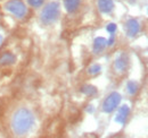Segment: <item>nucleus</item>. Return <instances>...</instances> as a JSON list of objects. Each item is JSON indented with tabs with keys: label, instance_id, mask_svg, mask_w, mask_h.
<instances>
[{
	"label": "nucleus",
	"instance_id": "obj_1",
	"mask_svg": "<svg viewBox=\"0 0 148 138\" xmlns=\"http://www.w3.org/2000/svg\"><path fill=\"white\" fill-rule=\"evenodd\" d=\"M33 126H34V116L29 109L22 108L14 113L12 119V128L16 135L22 136L27 134Z\"/></svg>",
	"mask_w": 148,
	"mask_h": 138
},
{
	"label": "nucleus",
	"instance_id": "obj_3",
	"mask_svg": "<svg viewBox=\"0 0 148 138\" xmlns=\"http://www.w3.org/2000/svg\"><path fill=\"white\" fill-rule=\"evenodd\" d=\"M5 8L17 18H24L27 15V7L22 0H9L5 5Z\"/></svg>",
	"mask_w": 148,
	"mask_h": 138
},
{
	"label": "nucleus",
	"instance_id": "obj_2",
	"mask_svg": "<svg viewBox=\"0 0 148 138\" xmlns=\"http://www.w3.org/2000/svg\"><path fill=\"white\" fill-rule=\"evenodd\" d=\"M60 14V6L57 1H51L42 9L40 14V20L43 25H50L54 24L59 18Z\"/></svg>",
	"mask_w": 148,
	"mask_h": 138
},
{
	"label": "nucleus",
	"instance_id": "obj_18",
	"mask_svg": "<svg viewBox=\"0 0 148 138\" xmlns=\"http://www.w3.org/2000/svg\"><path fill=\"white\" fill-rule=\"evenodd\" d=\"M1 42H2V36L0 35V44H1Z\"/></svg>",
	"mask_w": 148,
	"mask_h": 138
},
{
	"label": "nucleus",
	"instance_id": "obj_10",
	"mask_svg": "<svg viewBox=\"0 0 148 138\" xmlns=\"http://www.w3.org/2000/svg\"><path fill=\"white\" fill-rule=\"evenodd\" d=\"M63 2L66 12L70 14H74L81 5V0H63Z\"/></svg>",
	"mask_w": 148,
	"mask_h": 138
},
{
	"label": "nucleus",
	"instance_id": "obj_5",
	"mask_svg": "<svg viewBox=\"0 0 148 138\" xmlns=\"http://www.w3.org/2000/svg\"><path fill=\"white\" fill-rule=\"evenodd\" d=\"M124 30H125V33L130 37H133L140 32V24L137 19L134 18H130L125 22V25H124Z\"/></svg>",
	"mask_w": 148,
	"mask_h": 138
},
{
	"label": "nucleus",
	"instance_id": "obj_8",
	"mask_svg": "<svg viewBox=\"0 0 148 138\" xmlns=\"http://www.w3.org/2000/svg\"><path fill=\"white\" fill-rule=\"evenodd\" d=\"M129 113H130L129 105H127V104L122 105V106L119 109L117 113H116L115 121L119 122V123H121V124H124L125 121H127V119H128V117H129Z\"/></svg>",
	"mask_w": 148,
	"mask_h": 138
},
{
	"label": "nucleus",
	"instance_id": "obj_16",
	"mask_svg": "<svg viewBox=\"0 0 148 138\" xmlns=\"http://www.w3.org/2000/svg\"><path fill=\"white\" fill-rule=\"evenodd\" d=\"M116 30H117V26H116V24H114V23H111V24H108V25L106 26V31L111 35L115 34Z\"/></svg>",
	"mask_w": 148,
	"mask_h": 138
},
{
	"label": "nucleus",
	"instance_id": "obj_11",
	"mask_svg": "<svg viewBox=\"0 0 148 138\" xmlns=\"http://www.w3.org/2000/svg\"><path fill=\"white\" fill-rule=\"evenodd\" d=\"M15 62V57L14 54L7 52V53H3L1 57H0V64L1 65H5V66H8V65H13Z\"/></svg>",
	"mask_w": 148,
	"mask_h": 138
},
{
	"label": "nucleus",
	"instance_id": "obj_6",
	"mask_svg": "<svg viewBox=\"0 0 148 138\" xmlns=\"http://www.w3.org/2000/svg\"><path fill=\"white\" fill-rule=\"evenodd\" d=\"M128 66H129V58L125 53H121L114 61V67L119 72H124Z\"/></svg>",
	"mask_w": 148,
	"mask_h": 138
},
{
	"label": "nucleus",
	"instance_id": "obj_9",
	"mask_svg": "<svg viewBox=\"0 0 148 138\" xmlns=\"http://www.w3.org/2000/svg\"><path fill=\"white\" fill-rule=\"evenodd\" d=\"M107 47V40L105 37H96L93 41V52L95 53H101Z\"/></svg>",
	"mask_w": 148,
	"mask_h": 138
},
{
	"label": "nucleus",
	"instance_id": "obj_15",
	"mask_svg": "<svg viewBox=\"0 0 148 138\" xmlns=\"http://www.w3.org/2000/svg\"><path fill=\"white\" fill-rule=\"evenodd\" d=\"M100 70H101L100 65H92L90 68L88 69V72H89L90 75H97V74L100 72Z\"/></svg>",
	"mask_w": 148,
	"mask_h": 138
},
{
	"label": "nucleus",
	"instance_id": "obj_13",
	"mask_svg": "<svg viewBox=\"0 0 148 138\" xmlns=\"http://www.w3.org/2000/svg\"><path fill=\"white\" fill-rule=\"evenodd\" d=\"M81 92L88 96H92L97 93V88L95 86H91V85H87V86H83L81 88Z\"/></svg>",
	"mask_w": 148,
	"mask_h": 138
},
{
	"label": "nucleus",
	"instance_id": "obj_4",
	"mask_svg": "<svg viewBox=\"0 0 148 138\" xmlns=\"http://www.w3.org/2000/svg\"><path fill=\"white\" fill-rule=\"evenodd\" d=\"M121 95L117 92H112L103 102V111L105 113H112L121 103Z\"/></svg>",
	"mask_w": 148,
	"mask_h": 138
},
{
	"label": "nucleus",
	"instance_id": "obj_17",
	"mask_svg": "<svg viewBox=\"0 0 148 138\" xmlns=\"http://www.w3.org/2000/svg\"><path fill=\"white\" fill-rule=\"evenodd\" d=\"M114 43H115V36L113 34V35H111V37L107 40V45H108V47H112V45H114Z\"/></svg>",
	"mask_w": 148,
	"mask_h": 138
},
{
	"label": "nucleus",
	"instance_id": "obj_19",
	"mask_svg": "<svg viewBox=\"0 0 148 138\" xmlns=\"http://www.w3.org/2000/svg\"><path fill=\"white\" fill-rule=\"evenodd\" d=\"M147 13H148V9H147Z\"/></svg>",
	"mask_w": 148,
	"mask_h": 138
},
{
	"label": "nucleus",
	"instance_id": "obj_14",
	"mask_svg": "<svg viewBox=\"0 0 148 138\" xmlns=\"http://www.w3.org/2000/svg\"><path fill=\"white\" fill-rule=\"evenodd\" d=\"M43 2H45V0H27V3H29L31 7H33V8H39V7H41V6L43 5Z\"/></svg>",
	"mask_w": 148,
	"mask_h": 138
},
{
	"label": "nucleus",
	"instance_id": "obj_7",
	"mask_svg": "<svg viewBox=\"0 0 148 138\" xmlns=\"http://www.w3.org/2000/svg\"><path fill=\"white\" fill-rule=\"evenodd\" d=\"M98 5V9L101 14H111L114 10V1L113 0H98L97 2Z\"/></svg>",
	"mask_w": 148,
	"mask_h": 138
},
{
	"label": "nucleus",
	"instance_id": "obj_12",
	"mask_svg": "<svg viewBox=\"0 0 148 138\" xmlns=\"http://www.w3.org/2000/svg\"><path fill=\"white\" fill-rule=\"evenodd\" d=\"M138 88H139V85H138L137 82H134V80L128 82V84H127V91H128V93H129L130 95H134L138 92Z\"/></svg>",
	"mask_w": 148,
	"mask_h": 138
}]
</instances>
